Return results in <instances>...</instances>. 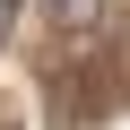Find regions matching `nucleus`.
<instances>
[{
	"instance_id": "f257e3e1",
	"label": "nucleus",
	"mask_w": 130,
	"mask_h": 130,
	"mask_svg": "<svg viewBox=\"0 0 130 130\" xmlns=\"http://www.w3.org/2000/svg\"><path fill=\"white\" fill-rule=\"evenodd\" d=\"M9 26H18V0H0V43H9Z\"/></svg>"
}]
</instances>
